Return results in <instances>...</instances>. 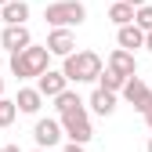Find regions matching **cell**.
Wrapping results in <instances>:
<instances>
[{
	"label": "cell",
	"instance_id": "obj_1",
	"mask_svg": "<svg viewBox=\"0 0 152 152\" xmlns=\"http://www.w3.org/2000/svg\"><path fill=\"white\" fill-rule=\"evenodd\" d=\"M62 72L69 76V83H98V76L105 72V62L98 51H72L62 65Z\"/></svg>",
	"mask_w": 152,
	"mask_h": 152
},
{
	"label": "cell",
	"instance_id": "obj_2",
	"mask_svg": "<svg viewBox=\"0 0 152 152\" xmlns=\"http://www.w3.org/2000/svg\"><path fill=\"white\" fill-rule=\"evenodd\" d=\"M47 62H51V47H47V44H44V47L29 44L26 51H15V54H11V72L18 76V80H29V76L47 72Z\"/></svg>",
	"mask_w": 152,
	"mask_h": 152
},
{
	"label": "cell",
	"instance_id": "obj_3",
	"mask_svg": "<svg viewBox=\"0 0 152 152\" xmlns=\"http://www.w3.org/2000/svg\"><path fill=\"white\" fill-rule=\"evenodd\" d=\"M44 18H47V26H65V29H72V26H80L83 18H87V7L80 4V0H58V4H47Z\"/></svg>",
	"mask_w": 152,
	"mask_h": 152
},
{
	"label": "cell",
	"instance_id": "obj_4",
	"mask_svg": "<svg viewBox=\"0 0 152 152\" xmlns=\"http://www.w3.org/2000/svg\"><path fill=\"white\" fill-rule=\"evenodd\" d=\"M58 120H62V130H65V138H69V141L87 145V141L94 138V127H91V116H87V109H83V105H76L72 112H65V116H58Z\"/></svg>",
	"mask_w": 152,
	"mask_h": 152
},
{
	"label": "cell",
	"instance_id": "obj_5",
	"mask_svg": "<svg viewBox=\"0 0 152 152\" xmlns=\"http://www.w3.org/2000/svg\"><path fill=\"white\" fill-rule=\"evenodd\" d=\"M120 94H123V98H127L130 105H134L138 112H141V116H145V112L152 109V83L138 80V76H130V80H127V87H123Z\"/></svg>",
	"mask_w": 152,
	"mask_h": 152
},
{
	"label": "cell",
	"instance_id": "obj_6",
	"mask_svg": "<svg viewBox=\"0 0 152 152\" xmlns=\"http://www.w3.org/2000/svg\"><path fill=\"white\" fill-rule=\"evenodd\" d=\"M62 120H36V127H33V138H36V145L40 148H54L62 141Z\"/></svg>",
	"mask_w": 152,
	"mask_h": 152
},
{
	"label": "cell",
	"instance_id": "obj_7",
	"mask_svg": "<svg viewBox=\"0 0 152 152\" xmlns=\"http://www.w3.org/2000/svg\"><path fill=\"white\" fill-rule=\"evenodd\" d=\"M47 47H51V54H58V58H69L72 47H76L72 29H65V26H51V33H47Z\"/></svg>",
	"mask_w": 152,
	"mask_h": 152
},
{
	"label": "cell",
	"instance_id": "obj_8",
	"mask_svg": "<svg viewBox=\"0 0 152 152\" xmlns=\"http://www.w3.org/2000/svg\"><path fill=\"white\" fill-rule=\"evenodd\" d=\"M36 87H40L44 98H58L62 91H69V76H65V72H58V69H47V72L36 76Z\"/></svg>",
	"mask_w": 152,
	"mask_h": 152
},
{
	"label": "cell",
	"instance_id": "obj_9",
	"mask_svg": "<svg viewBox=\"0 0 152 152\" xmlns=\"http://www.w3.org/2000/svg\"><path fill=\"white\" fill-rule=\"evenodd\" d=\"M29 44H33V36H29V29H26V26H4L0 47H7V51L15 54V51H26Z\"/></svg>",
	"mask_w": 152,
	"mask_h": 152
},
{
	"label": "cell",
	"instance_id": "obj_10",
	"mask_svg": "<svg viewBox=\"0 0 152 152\" xmlns=\"http://www.w3.org/2000/svg\"><path fill=\"white\" fill-rule=\"evenodd\" d=\"M109 69H116L120 76H134L138 72V58H134V51H127V47H116L109 54V62H105Z\"/></svg>",
	"mask_w": 152,
	"mask_h": 152
},
{
	"label": "cell",
	"instance_id": "obj_11",
	"mask_svg": "<svg viewBox=\"0 0 152 152\" xmlns=\"http://www.w3.org/2000/svg\"><path fill=\"white\" fill-rule=\"evenodd\" d=\"M116 44H120V47H127V51H138V47H145V29H141L138 22H127V26H120V29H116Z\"/></svg>",
	"mask_w": 152,
	"mask_h": 152
},
{
	"label": "cell",
	"instance_id": "obj_12",
	"mask_svg": "<svg viewBox=\"0 0 152 152\" xmlns=\"http://www.w3.org/2000/svg\"><path fill=\"white\" fill-rule=\"evenodd\" d=\"M98 116H112L116 112V91H105V87H94V94H91V102H87Z\"/></svg>",
	"mask_w": 152,
	"mask_h": 152
},
{
	"label": "cell",
	"instance_id": "obj_13",
	"mask_svg": "<svg viewBox=\"0 0 152 152\" xmlns=\"http://www.w3.org/2000/svg\"><path fill=\"white\" fill-rule=\"evenodd\" d=\"M26 18H29V4L26 0H11V4L0 7V22H7V26H26Z\"/></svg>",
	"mask_w": 152,
	"mask_h": 152
},
{
	"label": "cell",
	"instance_id": "obj_14",
	"mask_svg": "<svg viewBox=\"0 0 152 152\" xmlns=\"http://www.w3.org/2000/svg\"><path fill=\"white\" fill-rule=\"evenodd\" d=\"M15 102H18V112H29L33 116V112H40V105H44V94H40V87H22Z\"/></svg>",
	"mask_w": 152,
	"mask_h": 152
},
{
	"label": "cell",
	"instance_id": "obj_15",
	"mask_svg": "<svg viewBox=\"0 0 152 152\" xmlns=\"http://www.w3.org/2000/svg\"><path fill=\"white\" fill-rule=\"evenodd\" d=\"M134 11H138V7L130 4V0H112V7H109V22L120 29V26H127V22H134Z\"/></svg>",
	"mask_w": 152,
	"mask_h": 152
},
{
	"label": "cell",
	"instance_id": "obj_16",
	"mask_svg": "<svg viewBox=\"0 0 152 152\" xmlns=\"http://www.w3.org/2000/svg\"><path fill=\"white\" fill-rule=\"evenodd\" d=\"M127 80H130V76H120L116 69H109V65H105V72L98 76V87H105V91H116V94H120V91L127 87Z\"/></svg>",
	"mask_w": 152,
	"mask_h": 152
},
{
	"label": "cell",
	"instance_id": "obj_17",
	"mask_svg": "<svg viewBox=\"0 0 152 152\" xmlns=\"http://www.w3.org/2000/svg\"><path fill=\"white\" fill-rule=\"evenodd\" d=\"M76 105H83V102H80V94H76V91H62L58 98H54V109H58V116H65V112H72Z\"/></svg>",
	"mask_w": 152,
	"mask_h": 152
},
{
	"label": "cell",
	"instance_id": "obj_18",
	"mask_svg": "<svg viewBox=\"0 0 152 152\" xmlns=\"http://www.w3.org/2000/svg\"><path fill=\"white\" fill-rule=\"evenodd\" d=\"M18 116V102H7V98H0V127H11Z\"/></svg>",
	"mask_w": 152,
	"mask_h": 152
},
{
	"label": "cell",
	"instance_id": "obj_19",
	"mask_svg": "<svg viewBox=\"0 0 152 152\" xmlns=\"http://www.w3.org/2000/svg\"><path fill=\"white\" fill-rule=\"evenodd\" d=\"M134 22H138L145 33H152V4H141V7L134 11Z\"/></svg>",
	"mask_w": 152,
	"mask_h": 152
},
{
	"label": "cell",
	"instance_id": "obj_20",
	"mask_svg": "<svg viewBox=\"0 0 152 152\" xmlns=\"http://www.w3.org/2000/svg\"><path fill=\"white\" fill-rule=\"evenodd\" d=\"M65 152H87V148H83L80 141H69V145H65Z\"/></svg>",
	"mask_w": 152,
	"mask_h": 152
},
{
	"label": "cell",
	"instance_id": "obj_21",
	"mask_svg": "<svg viewBox=\"0 0 152 152\" xmlns=\"http://www.w3.org/2000/svg\"><path fill=\"white\" fill-rule=\"evenodd\" d=\"M145 47H148V54H152V33H145Z\"/></svg>",
	"mask_w": 152,
	"mask_h": 152
},
{
	"label": "cell",
	"instance_id": "obj_22",
	"mask_svg": "<svg viewBox=\"0 0 152 152\" xmlns=\"http://www.w3.org/2000/svg\"><path fill=\"white\" fill-rule=\"evenodd\" d=\"M0 152H22V148H18V145H4V148H0Z\"/></svg>",
	"mask_w": 152,
	"mask_h": 152
},
{
	"label": "cell",
	"instance_id": "obj_23",
	"mask_svg": "<svg viewBox=\"0 0 152 152\" xmlns=\"http://www.w3.org/2000/svg\"><path fill=\"white\" fill-rule=\"evenodd\" d=\"M145 123H148V130H152V109H148V112H145Z\"/></svg>",
	"mask_w": 152,
	"mask_h": 152
},
{
	"label": "cell",
	"instance_id": "obj_24",
	"mask_svg": "<svg viewBox=\"0 0 152 152\" xmlns=\"http://www.w3.org/2000/svg\"><path fill=\"white\" fill-rule=\"evenodd\" d=\"M130 4H134V7H141V4H148V0H130Z\"/></svg>",
	"mask_w": 152,
	"mask_h": 152
},
{
	"label": "cell",
	"instance_id": "obj_25",
	"mask_svg": "<svg viewBox=\"0 0 152 152\" xmlns=\"http://www.w3.org/2000/svg\"><path fill=\"white\" fill-rule=\"evenodd\" d=\"M145 152H152V134H148V145H145Z\"/></svg>",
	"mask_w": 152,
	"mask_h": 152
},
{
	"label": "cell",
	"instance_id": "obj_26",
	"mask_svg": "<svg viewBox=\"0 0 152 152\" xmlns=\"http://www.w3.org/2000/svg\"><path fill=\"white\" fill-rule=\"evenodd\" d=\"M0 98H4V76H0Z\"/></svg>",
	"mask_w": 152,
	"mask_h": 152
},
{
	"label": "cell",
	"instance_id": "obj_27",
	"mask_svg": "<svg viewBox=\"0 0 152 152\" xmlns=\"http://www.w3.org/2000/svg\"><path fill=\"white\" fill-rule=\"evenodd\" d=\"M33 152H47V148H40V145H36V148H33Z\"/></svg>",
	"mask_w": 152,
	"mask_h": 152
},
{
	"label": "cell",
	"instance_id": "obj_28",
	"mask_svg": "<svg viewBox=\"0 0 152 152\" xmlns=\"http://www.w3.org/2000/svg\"><path fill=\"white\" fill-rule=\"evenodd\" d=\"M4 4H11V0H0V7H4Z\"/></svg>",
	"mask_w": 152,
	"mask_h": 152
},
{
	"label": "cell",
	"instance_id": "obj_29",
	"mask_svg": "<svg viewBox=\"0 0 152 152\" xmlns=\"http://www.w3.org/2000/svg\"><path fill=\"white\" fill-rule=\"evenodd\" d=\"M0 36H4V29H0Z\"/></svg>",
	"mask_w": 152,
	"mask_h": 152
},
{
	"label": "cell",
	"instance_id": "obj_30",
	"mask_svg": "<svg viewBox=\"0 0 152 152\" xmlns=\"http://www.w3.org/2000/svg\"><path fill=\"white\" fill-rule=\"evenodd\" d=\"M148 83H152V80H148Z\"/></svg>",
	"mask_w": 152,
	"mask_h": 152
}]
</instances>
